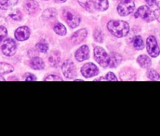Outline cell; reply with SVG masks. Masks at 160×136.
<instances>
[{"label": "cell", "mask_w": 160, "mask_h": 136, "mask_svg": "<svg viewBox=\"0 0 160 136\" xmlns=\"http://www.w3.org/2000/svg\"><path fill=\"white\" fill-rule=\"evenodd\" d=\"M94 38L96 42H102L103 38H104V35H103V33L100 30H96V31L94 32Z\"/></svg>", "instance_id": "29"}, {"label": "cell", "mask_w": 160, "mask_h": 136, "mask_svg": "<svg viewBox=\"0 0 160 136\" xmlns=\"http://www.w3.org/2000/svg\"><path fill=\"white\" fill-rule=\"evenodd\" d=\"M54 1L57 3H65L67 0H54Z\"/></svg>", "instance_id": "37"}, {"label": "cell", "mask_w": 160, "mask_h": 136, "mask_svg": "<svg viewBox=\"0 0 160 136\" xmlns=\"http://www.w3.org/2000/svg\"><path fill=\"white\" fill-rule=\"evenodd\" d=\"M54 31L59 35H65L67 34V29H66L65 26H64L62 23H57L56 25L54 26Z\"/></svg>", "instance_id": "25"}, {"label": "cell", "mask_w": 160, "mask_h": 136, "mask_svg": "<svg viewBox=\"0 0 160 136\" xmlns=\"http://www.w3.org/2000/svg\"><path fill=\"white\" fill-rule=\"evenodd\" d=\"M56 15H57V11L53 8H49L44 11L42 13V17L45 20H51V19L55 18Z\"/></svg>", "instance_id": "21"}, {"label": "cell", "mask_w": 160, "mask_h": 136, "mask_svg": "<svg viewBox=\"0 0 160 136\" xmlns=\"http://www.w3.org/2000/svg\"><path fill=\"white\" fill-rule=\"evenodd\" d=\"M36 48L40 53H47L48 50V46L45 42H40L36 45Z\"/></svg>", "instance_id": "27"}, {"label": "cell", "mask_w": 160, "mask_h": 136, "mask_svg": "<svg viewBox=\"0 0 160 136\" xmlns=\"http://www.w3.org/2000/svg\"><path fill=\"white\" fill-rule=\"evenodd\" d=\"M122 56H120L119 53H112L110 56V59H109V66L112 68L117 67V66L120 65V63L122 61Z\"/></svg>", "instance_id": "17"}, {"label": "cell", "mask_w": 160, "mask_h": 136, "mask_svg": "<svg viewBox=\"0 0 160 136\" xmlns=\"http://www.w3.org/2000/svg\"><path fill=\"white\" fill-rule=\"evenodd\" d=\"M88 35V31L86 29H80L72 35L71 40L74 44H80L86 38Z\"/></svg>", "instance_id": "13"}, {"label": "cell", "mask_w": 160, "mask_h": 136, "mask_svg": "<svg viewBox=\"0 0 160 136\" xmlns=\"http://www.w3.org/2000/svg\"><path fill=\"white\" fill-rule=\"evenodd\" d=\"M23 9L28 14H34L38 12L39 6L34 0H26L23 3Z\"/></svg>", "instance_id": "12"}, {"label": "cell", "mask_w": 160, "mask_h": 136, "mask_svg": "<svg viewBox=\"0 0 160 136\" xmlns=\"http://www.w3.org/2000/svg\"><path fill=\"white\" fill-rule=\"evenodd\" d=\"M5 81V78H3L2 77L0 76V81Z\"/></svg>", "instance_id": "39"}, {"label": "cell", "mask_w": 160, "mask_h": 136, "mask_svg": "<svg viewBox=\"0 0 160 136\" xmlns=\"http://www.w3.org/2000/svg\"><path fill=\"white\" fill-rule=\"evenodd\" d=\"M81 73L85 78H92L98 74V68L92 63H88L81 67Z\"/></svg>", "instance_id": "9"}, {"label": "cell", "mask_w": 160, "mask_h": 136, "mask_svg": "<svg viewBox=\"0 0 160 136\" xmlns=\"http://www.w3.org/2000/svg\"><path fill=\"white\" fill-rule=\"evenodd\" d=\"M135 17H141L147 22H151L155 20L154 12L147 6H142L138 9Z\"/></svg>", "instance_id": "7"}, {"label": "cell", "mask_w": 160, "mask_h": 136, "mask_svg": "<svg viewBox=\"0 0 160 136\" xmlns=\"http://www.w3.org/2000/svg\"><path fill=\"white\" fill-rule=\"evenodd\" d=\"M89 58V48L88 45H82L75 53V59L79 62H83Z\"/></svg>", "instance_id": "11"}, {"label": "cell", "mask_w": 160, "mask_h": 136, "mask_svg": "<svg viewBox=\"0 0 160 136\" xmlns=\"http://www.w3.org/2000/svg\"><path fill=\"white\" fill-rule=\"evenodd\" d=\"M18 3V0H0V9H8Z\"/></svg>", "instance_id": "23"}, {"label": "cell", "mask_w": 160, "mask_h": 136, "mask_svg": "<svg viewBox=\"0 0 160 136\" xmlns=\"http://www.w3.org/2000/svg\"><path fill=\"white\" fill-rule=\"evenodd\" d=\"M94 56L97 63H98L102 67H107L109 66L110 56L103 48L100 46H95L94 48Z\"/></svg>", "instance_id": "3"}, {"label": "cell", "mask_w": 160, "mask_h": 136, "mask_svg": "<svg viewBox=\"0 0 160 136\" xmlns=\"http://www.w3.org/2000/svg\"><path fill=\"white\" fill-rule=\"evenodd\" d=\"M107 28L111 34L117 38H122L128 34L129 24L123 20H110L107 24Z\"/></svg>", "instance_id": "1"}, {"label": "cell", "mask_w": 160, "mask_h": 136, "mask_svg": "<svg viewBox=\"0 0 160 136\" xmlns=\"http://www.w3.org/2000/svg\"><path fill=\"white\" fill-rule=\"evenodd\" d=\"M23 80H24V81H36L37 78H36V77L34 76V74H32V73H25L24 76H23Z\"/></svg>", "instance_id": "31"}, {"label": "cell", "mask_w": 160, "mask_h": 136, "mask_svg": "<svg viewBox=\"0 0 160 136\" xmlns=\"http://www.w3.org/2000/svg\"><path fill=\"white\" fill-rule=\"evenodd\" d=\"M61 54L59 51H52L48 56V63L52 67H57L60 63Z\"/></svg>", "instance_id": "14"}, {"label": "cell", "mask_w": 160, "mask_h": 136, "mask_svg": "<svg viewBox=\"0 0 160 136\" xmlns=\"http://www.w3.org/2000/svg\"><path fill=\"white\" fill-rule=\"evenodd\" d=\"M147 77L150 80H152V81H158L160 78L159 73L156 70H155L154 69H149L148 70V72H147Z\"/></svg>", "instance_id": "26"}, {"label": "cell", "mask_w": 160, "mask_h": 136, "mask_svg": "<svg viewBox=\"0 0 160 136\" xmlns=\"http://www.w3.org/2000/svg\"><path fill=\"white\" fill-rule=\"evenodd\" d=\"M13 71V67L6 63H0V75L9 73Z\"/></svg>", "instance_id": "24"}, {"label": "cell", "mask_w": 160, "mask_h": 136, "mask_svg": "<svg viewBox=\"0 0 160 136\" xmlns=\"http://www.w3.org/2000/svg\"><path fill=\"white\" fill-rule=\"evenodd\" d=\"M62 18L71 28H77L81 23V18L78 14L70 9H64L62 10Z\"/></svg>", "instance_id": "2"}, {"label": "cell", "mask_w": 160, "mask_h": 136, "mask_svg": "<svg viewBox=\"0 0 160 136\" xmlns=\"http://www.w3.org/2000/svg\"><path fill=\"white\" fill-rule=\"evenodd\" d=\"M95 9L100 11H105L109 7L108 0H92Z\"/></svg>", "instance_id": "19"}, {"label": "cell", "mask_w": 160, "mask_h": 136, "mask_svg": "<svg viewBox=\"0 0 160 136\" xmlns=\"http://www.w3.org/2000/svg\"><path fill=\"white\" fill-rule=\"evenodd\" d=\"M138 63L142 68H149L152 65V60L149 56L146 55H141L138 57Z\"/></svg>", "instance_id": "15"}, {"label": "cell", "mask_w": 160, "mask_h": 136, "mask_svg": "<svg viewBox=\"0 0 160 136\" xmlns=\"http://www.w3.org/2000/svg\"><path fill=\"white\" fill-rule=\"evenodd\" d=\"M120 79L122 81H130V80H134V72L131 71V69L126 68L123 69L120 73Z\"/></svg>", "instance_id": "18"}, {"label": "cell", "mask_w": 160, "mask_h": 136, "mask_svg": "<svg viewBox=\"0 0 160 136\" xmlns=\"http://www.w3.org/2000/svg\"><path fill=\"white\" fill-rule=\"evenodd\" d=\"M134 8L135 4L133 0H123L119 4L117 11L120 16H128L134 12Z\"/></svg>", "instance_id": "4"}, {"label": "cell", "mask_w": 160, "mask_h": 136, "mask_svg": "<svg viewBox=\"0 0 160 136\" xmlns=\"http://www.w3.org/2000/svg\"><path fill=\"white\" fill-rule=\"evenodd\" d=\"M156 1V4L160 8V0H155Z\"/></svg>", "instance_id": "38"}, {"label": "cell", "mask_w": 160, "mask_h": 136, "mask_svg": "<svg viewBox=\"0 0 160 136\" xmlns=\"http://www.w3.org/2000/svg\"><path fill=\"white\" fill-rule=\"evenodd\" d=\"M6 18H5V17L0 13V25H3L4 23H6Z\"/></svg>", "instance_id": "36"}, {"label": "cell", "mask_w": 160, "mask_h": 136, "mask_svg": "<svg viewBox=\"0 0 160 136\" xmlns=\"http://www.w3.org/2000/svg\"><path fill=\"white\" fill-rule=\"evenodd\" d=\"M30 34H31V31L27 26L20 27L15 31L16 39L20 42L27 40L30 37Z\"/></svg>", "instance_id": "10"}, {"label": "cell", "mask_w": 160, "mask_h": 136, "mask_svg": "<svg viewBox=\"0 0 160 136\" xmlns=\"http://www.w3.org/2000/svg\"><path fill=\"white\" fill-rule=\"evenodd\" d=\"M154 16L155 19H156V20L160 23V9H156V10L154 11Z\"/></svg>", "instance_id": "34"}, {"label": "cell", "mask_w": 160, "mask_h": 136, "mask_svg": "<svg viewBox=\"0 0 160 136\" xmlns=\"http://www.w3.org/2000/svg\"><path fill=\"white\" fill-rule=\"evenodd\" d=\"M62 70L66 78L72 79L77 77L76 67L71 60H66L62 63Z\"/></svg>", "instance_id": "8"}, {"label": "cell", "mask_w": 160, "mask_h": 136, "mask_svg": "<svg viewBox=\"0 0 160 136\" xmlns=\"http://www.w3.org/2000/svg\"><path fill=\"white\" fill-rule=\"evenodd\" d=\"M45 81H62V79L61 78H59V76H56V75H48V77L45 78Z\"/></svg>", "instance_id": "32"}, {"label": "cell", "mask_w": 160, "mask_h": 136, "mask_svg": "<svg viewBox=\"0 0 160 136\" xmlns=\"http://www.w3.org/2000/svg\"><path fill=\"white\" fill-rule=\"evenodd\" d=\"M2 52L4 55L7 56H13L17 51V45L15 41L12 38H6L3 40L1 45Z\"/></svg>", "instance_id": "6"}, {"label": "cell", "mask_w": 160, "mask_h": 136, "mask_svg": "<svg viewBox=\"0 0 160 136\" xmlns=\"http://www.w3.org/2000/svg\"><path fill=\"white\" fill-rule=\"evenodd\" d=\"M146 48L148 54L152 57H157L160 53L158 42L154 36H149L146 40Z\"/></svg>", "instance_id": "5"}, {"label": "cell", "mask_w": 160, "mask_h": 136, "mask_svg": "<svg viewBox=\"0 0 160 136\" xmlns=\"http://www.w3.org/2000/svg\"><path fill=\"white\" fill-rule=\"evenodd\" d=\"M30 66L34 70H42L45 67V63L41 58L34 56L30 60Z\"/></svg>", "instance_id": "16"}, {"label": "cell", "mask_w": 160, "mask_h": 136, "mask_svg": "<svg viewBox=\"0 0 160 136\" xmlns=\"http://www.w3.org/2000/svg\"><path fill=\"white\" fill-rule=\"evenodd\" d=\"M133 45H134V48L137 50L143 49L144 47H145V44H144L143 39L140 35H137L134 38Z\"/></svg>", "instance_id": "22"}, {"label": "cell", "mask_w": 160, "mask_h": 136, "mask_svg": "<svg viewBox=\"0 0 160 136\" xmlns=\"http://www.w3.org/2000/svg\"><path fill=\"white\" fill-rule=\"evenodd\" d=\"M78 3L88 12H94L95 6L92 0H78Z\"/></svg>", "instance_id": "20"}, {"label": "cell", "mask_w": 160, "mask_h": 136, "mask_svg": "<svg viewBox=\"0 0 160 136\" xmlns=\"http://www.w3.org/2000/svg\"><path fill=\"white\" fill-rule=\"evenodd\" d=\"M106 81H117V78L112 72H109L106 76Z\"/></svg>", "instance_id": "33"}, {"label": "cell", "mask_w": 160, "mask_h": 136, "mask_svg": "<svg viewBox=\"0 0 160 136\" xmlns=\"http://www.w3.org/2000/svg\"><path fill=\"white\" fill-rule=\"evenodd\" d=\"M145 2L147 3V4L149 6H154L156 4V1L155 0H145Z\"/></svg>", "instance_id": "35"}, {"label": "cell", "mask_w": 160, "mask_h": 136, "mask_svg": "<svg viewBox=\"0 0 160 136\" xmlns=\"http://www.w3.org/2000/svg\"><path fill=\"white\" fill-rule=\"evenodd\" d=\"M7 35V30L2 25H0V42H2Z\"/></svg>", "instance_id": "30"}, {"label": "cell", "mask_w": 160, "mask_h": 136, "mask_svg": "<svg viewBox=\"0 0 160 136\" xmlns=\"http://www.w3.org/2000/svg\"><path fill=\"white\" fill-rule=\"evenodd\" d=\"M10 17L14 20H17V21H20L22 20V13L19 9H15V10L12 11L10 13Z\"/></svg>", "instance_id": "28"}]
</instances>
